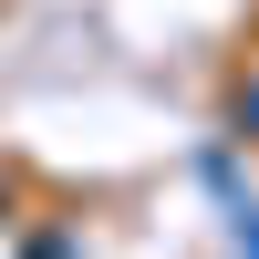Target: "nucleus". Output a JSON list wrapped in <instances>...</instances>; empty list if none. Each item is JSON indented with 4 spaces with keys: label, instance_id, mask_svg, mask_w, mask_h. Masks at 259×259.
I'll use <instances>...</instances> for the list:
<instances>
[{
    "label": "nucleus",
    "instance_id": "nucleus-2",
    "mask_svg": "<svg viewBox=\"0 0 259 259\" xmlns=\"http://www.w3.org/2000/svg\"><path fill=\"white\" fill-rule=\"evenodd\" d=\"M228 124H239V135L259 145V83H239V104H228Z\"/></svg>",
    "mask_w": 259,
    "mask_h": 259
},
{
    "label": "nucleus",
    "instance_id": "nucleus-1",
    "mask_svg": "<svg viewBox=\"0 0 259 259\" xmlns=\"http://www.w3.org/2000/svg\"><path fill=\"white\" fill-rule=\"evenodd\" d=\"M21 259H83V239H62V228H41V239H21Z\"/></svg>",
    "mask_w": 259,
    "mask_h": 259
},
{
    "label": "nucleus",
    "instance_id": "nucleus-3",
    "mask_svg": "<svg viewBox=\"0 0 259 259\" xmlns=\"http://www.w3.org/2000/svg\"><path fill=\"white\" fill-rule=\"evenodd\" d=\"M239 259H259V207H239Z\"/></svg>",
    "mask_w": 259,
    "mask_h": 259
},
{
    "label": "nucleus",
    "instance_id": "nucleus-4",
    "mask_svg": "<svg viewBox=\"0 0 259 259\" xmlns=\"http://www.w3.org/2000/svg\"><path fill=\"white\" fill-rule=\"evenodd\" d=\"M0 218H11V177H0Z\"/></svg>",
    "mask_w": 259,
    "mask_h": 259
}]
</instances>
